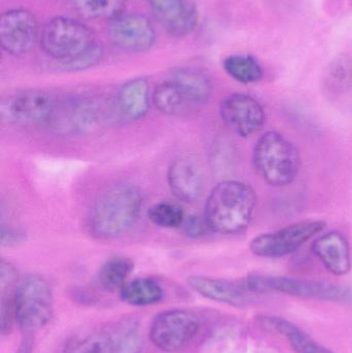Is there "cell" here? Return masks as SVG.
Listing matches in <instances>:
<instances>
[{
    "mask_svg": "<svg viewBox=\"0 0 352 353\" xmlns=\"http://www.w3.org/2000/svg\"><path fill=\"white\" fill-rule=\"evenodd\" d=\"M144 195L136 185L117 183L97 196L89 216V230L99 240L119 238L130 232L140 218Z\"/></svg>",
    "mask_w": 352,
    "mask_h": 353,
    "instance_id": "1",
    "label": "cell"
},
{
    "mask_svg": "<svg viewBox=\"0 0 352 353\" xmlns=\"http://www.w3.org/2000/svg\"><path fill=\"white\" fill-rule=\"evenodd\" d=\"M258 205L253 187L239 180H223L209 194L205 216L211 230L237 234L249 226Z\"/></svg>",
    "mask_w": 352,
    "mask_h": 353,
    "instance_id": "2",
    "label": "cell"
},
{
    "mask_svg": "<svg viewBox=\"0 0 352 353\" xmlns=\"http://www.w3.org/2000/svg\"><path fill=\"white\" fill-rule=\"evenodd\" d=\"M252 163L258 175L273 187L295 182L301 170L298 147L280 132L270 130L258 138L252 150Z\"/></svg>",
    "mask_w": 352,
    "mask_h": 353,
    "instance_id": "3",
    "label": "cell"
},
{
    "mask_svg": "<svg viewBox=\"0 0 352 353\" xmlns=\"http://www.w3.org/2000/svg\"><path fill=\"white\" fill-rule=\"evenodd\" d=\"M253 294L278 292L297 298L336 303H352V290L346 286L318 280L298 279L284 276L250 274L244 279Z\"/></svg>",
    "mask_w": 352,
    "mask_h": 353,
    "instance_id": "4",
    "label": "cell"
},
{
    "mask_svg": "<svg viewBox=\"0 0 352 353\" xmlns=\"http://www.w3.org/2000/svg\"><path fill=\"white\" fill-rule=\"evenodd\" d=\"M97 43L90 27L70 17L58 16L41 29V50L55 62L66 61L88 51Z\"/></svg>",
    "mask_w": 352,
    "mask_h": 353,
    "instance_id": "5",
    "label": "cell"
},
{
    "mask_svg": "<svg viewBox=\"0 0 352 353\" xmlns=\"http://www.w3.org/2000/svg\"><path fill=\"white\" fill-rule=\"evenodd\" d=\"M53 314V292L49 282L37 275L22 278L17 288L16 319L24 335L45 327Z\"/></svg>",
    "mask_w": 352,
    "mask_h": 353,
    "instance_id": "6",
    "label": "cell"
},
{
    "mask_svg": "<svg viewBox=\"0 0 352 353\" xmlns=\"http://www.w3.org/2000/svg\"><path fill=\"white\" fill-rule=\"evenodd\" d=\"M326 226L324 220L296 222L275 232L258 234L250 241V251L256 256L264 259L289 256L320 234Z\"/></svg>",
    "mask_w": 352,
    "mask_h": 353,
    "instance_id": "7",
    "label": "cell"
},
{
    "mask_svg": "<svg viewBox=\"0 0 352 353\" xmlns=\"http://www.w3.org/2000/svg\"><path fill=\"white\" fill-rule=\"evenodd\" d=\"M200 323L194 313L182 309L161 312L151 323V342L161 352H181L190 345L200 332Z\"/></svg>",
    "mask_w": 352,
    "mask_h": 353,
    "instance_id": "8",
    "label": "cell"
},
{
    "mask_svg": "<svg viewBox=\"0 0 352 353\" xmlns=\"http://www.w3.org/2000/svg\"><path fill=\"white\" fill-rule=\"evenodd\" d=\"M57 99L41 90H27L6 97L0 105L2 120L12 125L48 123Z\"/></svg>",
    "mask_w": 352,
    "mask_h": 353,
    "instance_id": "9",
    "label": "cell"
},
{
    "mask_svg": "<svg viewBox=\"0 0 352 353\" xmlns=\"http://www.w3.org/2000/svg\"><path fill=\"white\" fill-rule=\"evenodd\" d=\"M41 32L37 17L27 8H12L1 14L0 45L10 55L30 53L41 39Z\"/></svg>",
    "mask_w": 352,
    "mask_h": 353,
    "instance_id": "10",
    "label": "cell"
},
{
    "mask_svg": "<svg viewBox=\"0 0 352 353\" xmlns=\"http://www.w3.org/2000/svg\"><path fill=\"white\" fill-rule=\"evenodd\" d=\"M110 43L128 53L149 51L156 41V32L151 21L138 12H123L110 21Z\"/></svg>",
    "mask_w": 352,
    "mask_h": 353,
    "instance_id": "11",
    "label": "cell"
},
{
    "mask_svg": "<svg viewBox=\"0 0 352 353\" xmlns=\"http://www.w3.org/2000/svg\"><path fill=\"white\" fill-rule=\"evenodd\" d=\"M219 113L225 125L244 139L258 134L266 124V111L262 103L246 93H233L225 97Z\"/></svg>",
    "mask_w": 352,
    "mask_h": 353,
    "instance_id": "12",
    "label": "cell"
},
{
    "mask_svg": "<svg viewBox=\"0 0 352 353\" xmlns=\"http://www.w3.org/2000/svg\"><path fill=\"white\" fill-rule=\"evenodd\" d=\"M99 121L96 103L86 97L57 101L48 125L61 136H76L90 132Z\"/></svg>",
    "mask_w": 352,
    "mask_h": 353,
    "instance_id": "13",
    "label": "cell"
},
{
    "mask_svg": "<svg viewBox=\"0 0 352 353\" xmlns=\"http://www.w3.org/2000/svg\"><path fill=\"white\" fill-rule=\"evenodd\" d=\"M154 18L174 37H184L196 29L198 12L192 0H146Z\"/></svg>",
    "mask_w": 352,
    "mask_h": 353,
    "instance_id": "14",
    "label": "cell"
},
{
    "mask_svg": "<svg viewBox=\"0 0 352 353\" xmlns=\"http://www.w3.org/2000/svg\"><path fill=\"white\" fill-rule=\"evenodd\" d=\"M190 288L204 298L214 302L244 307L252 300V292H249L245 281H231L220 278L206 277V276H191L188 278Z\"/></svg>",
    "mask_w": 352,
    "mask_h": 353,
    "instance_id": "15",
    "label": "cell"
},
{
    "mask_svg": "<svg viewBox=\"0 0 352 353\" xmlns=\"http://www.w3.org/2000/svg\"><path fill=\"white\" fill-rule=\"evenodd\" d=\"M204 172L198 161L190 157L175 159L167 171V184L180 201L194 203L204 190Z\"/></svg>",
    "mask_w": 352,
    "mask_h": 353,
    "instance_id": "16",
    "label": "cell"
},
{
    "mask_svg": "<svg viewBox=\"0 0 352 353\" xmlns=\"http://www.w3.org/2000/svg\"><path fill=\"white\" fill-rule=\"evenodd\" d=\"M311 249L333 275L345 276L351 272V248L346 236L342 232L332 230L322 234L312 243Z\"/></svg>",
    "mask_w": 352,
    "mask_h": 353,
    "instance_id": "17",
    "label": "cell"
},
{
    "mask_svg": "<svg viewBox=\"0 0 352 353\" xmlns=\"http://www.w3.org/2000/svg\"><path fill=\"white\" fill-rule=\"evenodd\" d=\"M256 323L264 331L284 338L296 353H335L289 319L264 314L256 317Z\"/></svg>",
    "mask_w": 352,
    "mask_h": 353,
    "instance_id": "18",
    "label": "cell"
},
{
    "mask_svg": "<svg viewBox=\"0 0 352 353\" xmlns=\"http://www.w3.org/2000/svg\"><path fill=\"white\" fill-rule=\"evenodd\" d=\"M171 80L179 89L186 103L196 105L207 103L214 90L210 77L198 68H178L174 72Z\"/></svg>",
    "mask_w": 352,
    "mask_h": 353,
    "instance_id": "19",
    "label": "cell"
},
{
    "mask_svg": "<svg viewBox=\"0 0 352 353\" xmlns=\"http://www.w3.org/2000/svg\"><path fill=\"white\" fill-rule=\"evenodd\" d=\"M120 113L127 119H143L149 111V83L146 79L136 78L122 85L117 94Z\"/></svg>",
    "mask_w": 352,
    "mask_h": 353,
    "instance_id": "20",
    "label": "cell"
},
{
    "mask_svg": "<svg viewBox=\"0 0 352 353\" xmlns=\"http://www.w3.org/2000/svg\"><path fill=\"white\" fill-rule=\"evenodd\" d=\"M352 86V58L346 53L335 56L327 65L322 80L324 97L336 101L349 92Z\"/></svg>",
    "mask_w": 352,
    "mask_h": 353,
    "instance_id": "21",
    "label": "cell"
},
{
    "mask_svg": "<svg viewBox=\"0 0 352 353\" xmlns=\"http://www.w3.org/2000/svg\"><path fill=\"white\" fill-rule=\"evenodd\" d=\"M21 278L16 268L2 259L0 265V290H1V306H0V327L1 333L8 334L12 325L17 323L16 298L17 288Z\"/></svg>",
    "mask_w": 352,
    "mask_h": 353,
    "instance_id": "22",
    "label": "cell"
},
{
    "mask_svg": "<svg viewBox=\"0 0 352 353\" xmlns=\"http://www.w3.org/2000/svg\"><path fill=\"white\" fill-rule=\"evenodd\" d=\"M120 296L130 306L146 307L161 302L163 290L158 282L151 278H136L126 282L120 290Z\"/></svg>",
    "mask_w": 352,
    "mask_h": 353,
    "instance_id": "23",
    "label": "cell"
},
{
    "mask_svg": "<svg viewBox=\"0 0 352 353\" xmlns=\"http://www.w3.org/2000/svg\"><path fill=\"white\" fill-rule=\"evenodd\" d=\"M223 68L231 78L241 84H256L264 78V68L250 55L229 56L223 61Z\"/></svg>",
    "mask_w": 352,
    "mask_h": 353,
    "instance_id": "24",
    "label": "cell"
},
{
    "mask_svg": "<svg viewBox=\"0 0 352 353\" xmlns=\"http://www.w3.org/2000/svg\"><path fill=\"white\" fill-rule=\"evenodd\" d=\"M134 270V261L123 255L110 257L99 269V280L103 288L110 292L121 290Z\"/></svg>",
    "mask_w": 352,
    "mask_h": 353,
    "instance_id": "25",
    "label": "cell"
},
{
    "mask_svg": "<svg viewBox=\"0 0 352 353\" xmlns=\"http://www.w3.org/2000/svg\"><path fill=\"white\" fill-rule=\"evenodd\" d=\"M74 10L87 20H113L123 14L125 0H70Z\"/></svg>",
    "mask_w": 352,
    "mask_h": 353,
    "instance_id": "26",
    "label": "cell"
},
{
    "mask_svg": "<svg viewBox=\"0 0 352 353\" xmlns=\"http://www.w3.org/2000/svg\"><path fill=\"white\" fill-rule=\"evenodd\" d=\"M64 353H116V348L109 334L94 332L68 342Z\"/></svg>",
    "mask_w": 352,
    "mask_h": 353,
    "instance_id": "27",
    "label": "cell"
},
{
    "mask_svg": "<svg viewBox=\"0 0 352 353\" xmlns=\"http://www.w3.org/2000/svg\"><path fill=\"white\" fill-rule=\"evenodd\" d=\"M152 99L156 109L165 115L180 113L187 103L172 80L159 84L153 92Z\"/></svg>",
    "mask_w": 352,
    "mask_h": 353,
    "instance_id": "28",
    "label": "cell"
},
{
    "mask_svg": "<svg viewBox=\"0 0 352 353\" xmlns=\"http://www.w3.org/2000/svg\"><path fill=\"white\" fill-rule=\"evenodd\" d=\"M147 215L153 224L163 228H179L185 220L182 208L167 201L155 203L148 210Z\"/></svg>",
    "mask_w": 352,
    "mask_h": 353,
    "instance_id": "29",
    "label": "cell"
},
{
    "mask_svg": "<svg viewBox=\"0 0 352 353\" xmlns=\"http://www.w3.org/2000/svg\"><path fill=\"white\" fill-rule=\"evenodd\" d=\"M103 57V46L97 41L88 51L81 54L78 57L66 60V61L55 62V65L56 68L61 72H82V70H89V68H94L97 64L101 63Z\"/></svg>",
    "mask_w": 352,
    "mask_h": 353,
    "instance_id": "30",
    "label": "cell"
},
{
    "mask_svg": "<svg viewBox=\"0 0 352 353\" xmlns=\"http://www.w3.org/2000/svg\"><path fill=\"white\" fill-rule=\"evenodd\" d=\"M184 232L186 236L190 238L198 239L200 236H206L208 232H212L207 221L206 216L200 215V214H194L184 220L182 224Z\"/></svg>",
    "mask_w": 352,
    "mask_h": 353,
    "instance_id": "31",
    "label": "cell"
},
{
    "mask_svg": "<svg viewBox=\"0 0 352 353\" xmlns=\"http://www.w3.org/2000/svg\"><path fill=\"white\" fill-rule=\"evenodd\" d=\"M116 353H138L140 350V337L134 330L128 329L115 343Z\"/></svg>",
    "mask_w": 352,
    "mask_h": 353,
    "instance_id": "32",
    "label": "cell"
},
{
    "mask_svg": "<svg viewBox=\"0 0 352 353\" xmlns=\"http://www.w3.org/2000/svg\"><path fill=\"white\" fill-rule=\"evenodd\" d=\"M1 245L6 247H14L24 242L25 234L18 228L12 226H6L2 224L1 226Z\"/></svg>",
    "mask_w": 352,
    "mask_h": 353,
    "instance_id": "33",
    "label": "cell"
},
{
    "mask_svg": "<svg viewBox=\"0 0 352 353\" xmlns=\"http://www.w3.org/2000/svg\"><path fill=\"white\" fill-rule=\"evenodd\" d=\"M32 337L33 336L24 335V339L16 353H31L33 345Z\"/></svg>",
    "mask_w": 352,
    "mask_h": 353,
    "instance_id": "34",
    "label": "cell"
}]
</instances>
